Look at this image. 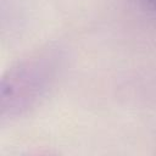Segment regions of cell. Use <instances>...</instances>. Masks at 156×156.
<instances>
[{
  "instance_id": "cell-2",
  "label": "cell",
  "mask_w": 156,
  "mask_h": 156,
  "mask_svg": "<svg viewBox=\"0 0 156 156\" xmlns=\"http://www.w3.org/2000/svg\"><path fill=\"white\" fill-rule=\"evenodd\" d=\"M145 4H147L149 6H151V7H154V9H156V0H143Z\"/></svg>"
},
{
  "instance_id": "cell-1",
  "label": "cell",
  "mask_w": 156,
  "mask_h": 156,
  "mask_svg": "<svg viewBox=\"0 0 156 156\" xmlns=\"http://www.w3.org/2000/svg\"><path fill=\"white\" fill-rule=\"evenodd\" d=\"M67 61L61 43H48L13 63L0 82V122L13 121L35 108L56 84Z\"/></svg>"
}]
</instances>
